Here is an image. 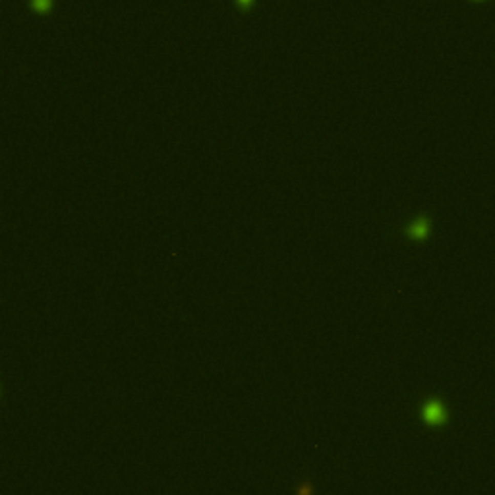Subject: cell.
Here are the masks:
<instances>
[{
    "label": "cell",
    "mask_w": 495,
    "mask_h": 495,
    "mask_svg": "<svg viewBox=\"0 0 495 495\" xmlns=\"http://www.w3.org/2000/svg\"><path fill=\"white\" fill-rule=\"evenodd\" d=\"M422 420L427 426H441L447 422V410L439 400L429 399L422 404Z\"/></svg>",
    "instance_id": "cell-1"
},
{
    "label": "cell",
    "mask_w": 495,
    "mask_h": 495,
    "mask_svg": "<svg viewBox=\"0 0 495 495\" xmlns=\"http://www.w3.org/2000/svg\"><path fill=\"white\" fill-rule=\"evenodd\" d=\"M427 232H429V226H427L426 219H418V221H414V223L408 226V236L410 238H414V240L426 238Z\"/></svg>",
    "instance_id": "cell-2"
},
{
    "label": "cell",
    "mask_w": 495,
    "mask_h": 495,
    "mask_svg": "<svg viewBox=\"0 0 495 495\" xmlns=\"http://www.w3.org/2000/svg\"><path fill=\"white\" fill-rule=\"evenodd\" d=\"M31 4H33V8L37 10V12H41V14L51 8V0H31Z\"/></svg>",
    "instance_id": "cell-3"
},
{
    "label": "cell",
    "mask_w": 495,
    "mask_h": 495,
    "mask_svg": "<svg viewBox=\"0 0 495 495\" xmlns=\"http://www.w3.org/2000/svg\"><path fill=\"white\" fill-rule=\"evenodd\" d=\"M238 4H240L242 8H248V6L252 4V0H238Z\"/></svg>",
    "instance_id": "cell-4"
}]
</instances>
